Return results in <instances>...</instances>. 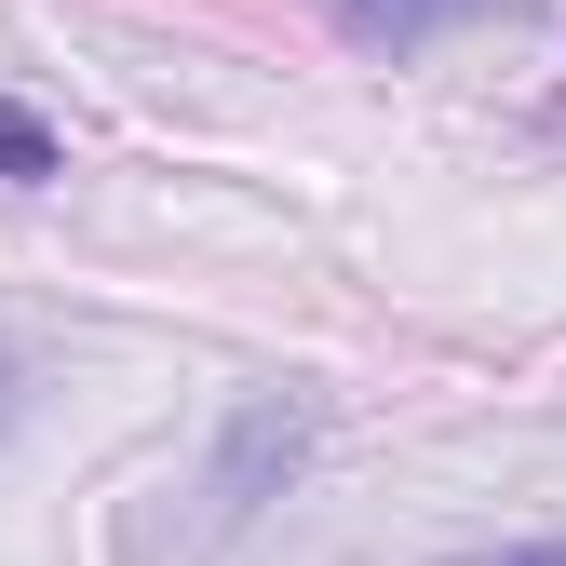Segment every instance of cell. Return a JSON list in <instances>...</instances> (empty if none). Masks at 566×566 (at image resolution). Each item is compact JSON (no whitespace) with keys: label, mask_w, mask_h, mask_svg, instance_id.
Returning a JSON list of instances; mask_svg holds the SVG:
<instances>
[{"label":"cell","mask_w":566,"mask_h":566,"mask_svg":"<svg viewBox=\"0 0 566 566\" xmlns=\"http://www.w3.org/2000/svg\"><path fill=\"white\" fill-rule=\"evenodd\" d=\"M297 459H311V391H243L230 432H217V459H202V526L243 539V526L283 500V472H297Z\"/></svg>","instance_id":"6da1fadb"},{"label":"cell","mask_w":566,"mask_h":566,"mask_svg":"<svg viewBox=\"0 0 566 566\" xmlns=\"http://www.w3.org/2000/svg\"><path fill=\"white\" fill-rule=\"evenodd\" d=\"M485 14H539V0H337V28L365 41V54H418V41L485 28Z\"/></svg>","instance_id":"7a4b0ae2"},{"label":"cell","mask_w":566,"mask_h":566,"mask_svg":"<svg viewBox=\"0 0 566 566\" xmlns=\"http://www.w3.org/2000/svg\"><path fill=\"white\" fill-rule=\"evenodd\" d=\"M0 176H14V189H41V176H54V122H41V108H14V95H0Z\"/></svg>","instance_id":"3957f363"},{"label":"cell","mask_w":566,"mask_h":566,"mask_svg":"<svg viewBox=\"0 0 566 566\" xmlns=\"http://www.w3.org/2000/svg\"><path fill=\"white\" fill-rule=\"evenodd\" d=\"M485 566H566V539H526V553H485Z\"/></svg>","instance_id":"277c9868"},{"label":"cell","mask_w":566,"mask_h":566,"mask_svg":"<svg viewBox=\"0 0 566 566\" xmlns=\"http://www.w3.org/2000/svg\"><path fill=\"white\" fill-rule=\"evenodd\" d=\"M14 405H28V391H14V350H0V432H14Z\"/></svg>","instance_id":"5b68a950"}]
</instances>
